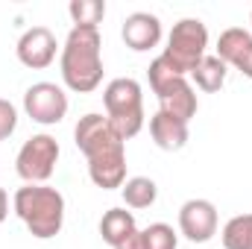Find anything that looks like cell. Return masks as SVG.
Returning a JSON list of instances; mask_svg holds the SVG:
<instances>
[{
    "label": "cell",
    "instance_id": "cell-1",
    "mask_svg": "<svg viewBox=\"0 0 252 249\" xmlns=\"http://www.w3.org/2000/svg\"><path fill=\"white\" fill-rule=\"evenodd\" d=\"M73 141L79 153L88 158V176L103 190L124 187L126 182V141L115 132L109 118L91 112L79 118L73 129Z\"/></svg>",
    "mask_w": 252,
    "mask_h": 249
},
{
    "label": "cell",
    "instance_id": "cell-2",
    "mask_svg": "<svg viewBox=\"0 0 252 249\" xmlns=\"http://www.w3.org/2000/svg\"><path fill=\"white\" fill-rule=\"evenodd\" d=\"M103 38L97 27H73L64 38L59 70L64 85L76 94H91L103 82Z\"/></svg>",
    "mask_w": 252,
    "mask_h": 249
},
{
    "label": "cell",
    "instance_id": "cell-3",
    "mask_svg": "<svg viewBox=\"0 0 252 249\" xmlns=\"http://www.w3.org/2000/svg\"><path fill=\"white\" fill-rule=\"evenodd\" d=\"M12 208L38 241H50L64 226V196L50 185H24L15 190Z\"/></svg>",
    "mask_w": 252,
    "mask_h": 249
},
{
    "label": "cell",
    "instance_id": "cell-4",
    "mask_svg": "<svg viewBox=\"0 0 252 249\" xmlns=\"http://www.w3.org/2000/svg\"><path fill=\"white\" fill-rule=\"evenodd\" d=\"M103 106H106V118L115 126V132L121 138H135L144 129V94L141 85L129 76L112 79L103 91Z\"/></svg>",
    "mask_w": 252,
    "mask_h": 249
},
{
    "label": "cell",
    "instance_id": "cell-5",
    "mask_svg": "<svg viewBox=\"0 0 252 249\" xmlns=\"http://www.w3.org/2000/svg\"><path fill=\"white\" fill-rule=\"evenodd\" d=\"M205 47H208V30L199 18H182L173 24L170 35H167V47H164V59L173 64L182 76L193 73V67L205 59Z\"/></svg>",
    "mask_w": 252,
    "mask_h": 249
},
{
    "label": "cell",
    "instance_id": "cell-6",
    "mask_svg": "<svg viewBox=\"0 0 252 249\" xmlns=\"http://www.w3.org/2000/svg\"><path fill=\"white\" fill-rule=\"evenodd\" d=\"M59 161V141L47 132L32 135L30 141H24V147L15 156V173L27 182V185H47V179L53 176Z\"/></svg>",
    "mask_w": 252,
    "mask_h": 249
},
{
    "label": "cell",
    "instance_id": "cell-7",
    "mask_svg": "<svg viewBox=\"0 0 252 249\" xmlns=\"http://www.w3.org/2000/svg\"><path fill=\"white\" fill-rule=\"evenodd\" d=\"M24 112L30 121L41 126L62 124L67 115V94L56 82H35L24 94Z\"/></svg>",
    "mask_w": 252,
    "mask_h": 249
},
{
    "label": "cell",
    "instance_id": "cell-8",
    "mask_svg": "<svg viewBox=\"0 0 252 249\" xmlns=\"http://www.w3.org/2000/svg\"><path fill=\"white\" fill-rule=\"evenodd\" d=\"M217 208L208 199H188L179 208V232L190 244H208L217 235Z\"/></svg>",
    "mask_w": 252,
    "mask_h": 249
},
{
    "label": "cell",
    "instance_id": "cell-9",
    "mask_svg": "<svg viewBox=\"0 0 252 249\" xmlns=\"http://www.w3.org/2000/svg\"><path fill=\"white\" fill-rule=\"evenodd\" d=\"M56 50H59V41L53 35V30L47 27H30L21 38H18V62L24 67H32V70H44L50 67L56 59Z\"/></svg>",
    "mask_w": 252,
    "mask_h": 249
},
{
    "label": "cell",
    "instance_id": "cell-10",
    "mask_svg": "<svg viewBox=\"0 0 252 249\" xmlns=\"http://www.w3.org/2000/svg\"><path fill=\"white\" fill-rule=\"evenodd\" d=\"M217 56L226 64L238 67L247 79H252V32L244 27H229L220 32Z\"/></svg>",
    "mask_w": 252,
    "mask_h": 249
},
{
    "label": "cell",
    "instance_id": "cell-11",
    "mask_svg": "<svg viewBox=\"0 0 252 249\" xmlns=\"http://www.w3.org/2000/svg\"><path fill=\"white\" fill-rule=\"evenodd\" d=\"M121 35H124L129 50L147 53L161 41V21L153 12H132V15H126Z\"/></svg>",
    "mask_w": 252,
    "mask_h": 249
},
{
    "label": "cell",
    "instance_id": "cell-12",
    "mask_svg": "<svg viewBox=\"0 0 252 249\" xmlns=\"http://www.w3.org/2000/svg\"><path fill=\"white\" fill-rule=\"evenodd\" d=\"M156 97H158V112H164V115H170V118H179V121H185V124L196 115V109H199L196 91H193V85L188 82V76H176V79L167 82Z\"/></svg>",
    "mask_w": 252,
    "mask_h": 249
},
{
    "label": "cell",
    "instance_id": "cell-13",
    "mask_svg": "<svg viewBox=\"0 0 252 249\" xmlns=\"http://www.w3.org/2000/svg\"><path fill=\"white\" fill-rule=\"evenodd\" d=\"M150 135H153L158 150L176 153V150H182L188 144V124L179 121V118H170L164 112H156L150 118Z\"/></svg>",
    "mask_w": 252,
    "mask_h": 249
},
{
    "label": "cell",
    "instance_id": "cell-14",
    "mask_svg": "<svg viewBox=\"0 0 252 249\" xmlns=\"http://www.w3.org/2000/svg\"><path fill=\"white\" fill-rule=\"evenodd\" d=\"M132 232H138V226H135V214L126 208H109L100 220V235L112 249L121 247Z\"/></svg>",
    "mask_w": 252,
    "mask_h": 249
},
{
    "label": "cell",
    "instance_id": "cell-15",
    "mask_svg": "<svg viewBox=\"0 0 252 249\" xmlns=\"http://www.w3.org/2000/svg\"><path fill=\"white\" fill-rule=\"evenodd\" d=\"M226 67H229V64L223 62L217 53H214V56H208V53H205V59L193 67V73H190V76H193V82H196V88H199V91L214 94V91H220V88L226 85V73H229Z\"/></svg>",
    "mask_w": 252,
    "mask_h": 249
},
{
    "label": "cell",
    "instance_id": "cell-16",
    "mask_svg": "<svg viewBox=\"0 0 252 249\" xmlns=\"http://www.w3.org/2000/svg\"><path fill=\"white\" fill-rule=\"evenodd\" d=\"M121 193H124V202L129 208H150L158 199V185L150 176H132L124 182Z\"/></svg>",
    "mask_w": 252,
    "mask_h": 249
},
{
    "label": "cell",
    "instance_id": "cell-17",
    "mask_svg": "<svg viewBox=\"0 0 252 249\" xmlns=\"http://www.w3.org/2000/svg\"><path fill=\"white\" fill-rule=\"evenodd\" d=\"M220 241L226 249H252V214H238L232 217L223 232H220Z\"/></svg>",
    "mask_w": 252,
    "mask_h": 249
},
{
    "label": "cell",
    "instance_id": "cell-18",
    "mask_svg": "<svg viewBox=\"0 0 252 249\" xmlns=\"http://www.w3.org/2000/svg\"><path fill=\"white\" fill-rule=\"evenodd\" d=\"M67 15L73 27H97L106 18V3L103 0H70Z\"/></svg>",
    "mask_w": 252,
    "mask_h": 249
},
{
    "label": "cell",
    "instance_id": "cell-19",
    "mask_svg": "<svg viewBox=\"0 0 252 249\" xmlns=\"http://www.w3.org/2000/svg\"><path fill=\"white\" fill-rule=\"evenodd\" d=\"M141 235H144V247L147 249H176L179 247V235L167 223H150Z\"/></svg>",
    "mask_w": 252,
    "mask_h": 249
},
{
    "label": "cell",
    "instance_id": "cell-20",
    "mask_svg": "<svg viewBox=\"0 0 252 249\" xmlns=\"http://www.w3.org/2000/svg\"><path fill=\"white\" fill-rule=\"evenodd\" d=\"M147 76H150V88H153V94H158L167 82H173V79L182 76V73L167 62L164 56H156V59L150 62V67H147Z\"/></svg>",
    "mask_w": 252,
    "mask_h": 249
},
{
    "label": "cell",
    "instance_id": "cell-21",
    "mask_svg": "<svg viewBox=\"0 0 252 249\" xmlns=\"http://www.w3.org/2000/svg\"><path fill=\"white\" fill-rule=\"evenodd\" d=\"M15 129H18V109L0 97V141H6Z\"/></svg>",
    "mask_w": 252,
    "mask_h": 249
},
{
    "label": "cell",
    "instance_id": "cell-22",
    "mask_svg": "<svg viewBox=\"0 0 252 249\" xmlns=\"http://www.w3.org/2000/svg\"><path fill=\"white\" fill-rule=\"evenodd\" d=\"M115 249H147V247H144V235H141V229H138V232H132L124 244H121V247H115Z\"/></svg>",
    "mask_w": 252,
    "mask_h": 249
},
{
    "label": "cell",
    "instance_id": "cell-23",
    "mask_svg": "<svg viewBox=\"0 0 252 249\" xmlns=\"http://www.w3.org/2000/svg\"><path fill=\"white\" fill-rule=\"evenodd\" d=\"M9 217V196H6V190L0 187V223Z\"/></svg>",
    "mask_w": 252,
    "mask_h": 249
},
{
    "label": "cell",
    "instance_id": "cell-24",
    "mask_svg": "<svg viewBox=\"0 0 252 249\" xmlns=\"http://www.w3.org/2000/svg\"><path fill=\"white\" fill-rule=\"evenodd\" d=\"M250 24H252V12H250Z\"/></svg>",
    "mask_w": 252,
    "mask_h": 249
}]
</instances>
